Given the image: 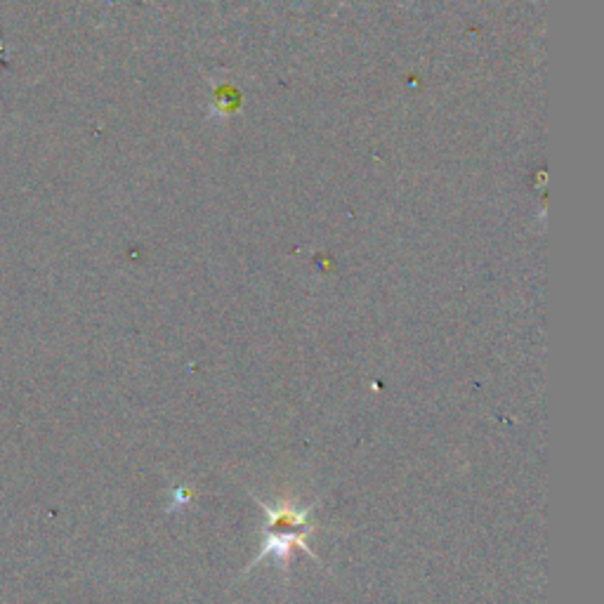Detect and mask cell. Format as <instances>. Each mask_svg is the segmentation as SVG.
Segmentation results:
<instances>
[{"label":"cell","instance_id":"1","mask_svg":"<svg viewBox=\"0 0 604 604\" xmlns=\"http://www.w3.org/2000/svg\"><path fill=\"white\" fill-rule=\"evenodd\" d=\"M305 538H307V531H265V543H262L260 555L255 557L253 564L248 569H253L255 564H258L262 560V557L272 555L274 562H277V567L281 571H288V564H291L293 548L305 550V553L310 555L314 562H319V557H314L312 550L307 548Z\"/></svg>","mask_w":604,"mask_h":604},{"label":"cell","instance_id":"2","mask_svg":"<svg viewBox=\"0 0 604 604\" xmlns=\"http://www.w3.org/2000/svg\"><path fill=\"white\" fill-rule=\"evenodd\" d=\"M258 505L267 515L265 531H307L310 534L314 529L307 522L312 508H298L291 501H281L279 505H265V501H258Z\"/></svg>","mask_w":604,"mask_h":604}]
</instances>
